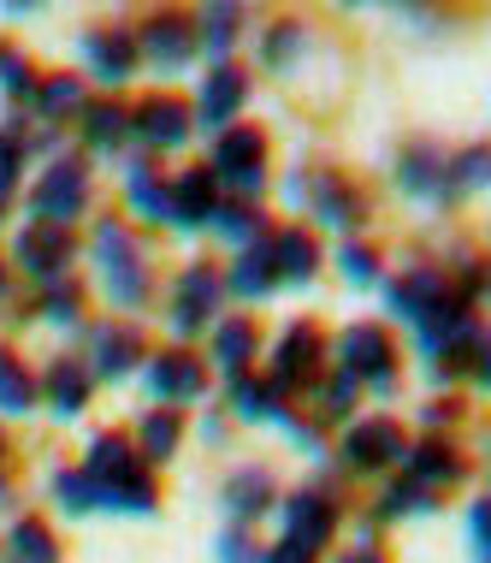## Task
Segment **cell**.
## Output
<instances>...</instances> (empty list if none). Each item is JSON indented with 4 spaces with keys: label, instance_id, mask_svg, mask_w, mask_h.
I'll list each match as a JSON object with an SVG mask.
<instances>
[{
    "label": "cell",
    "instance_id": "ac0fdd59",
    "mask_svg": "<svg viewBox=\"0 0 491 563\" xmlns=\"http://www.w3.org/2000/svg\"><path fill=\"white\" fill-rule=\"evenodd\" d=\"M89 59H96V78L107 84H125L131 78V66H136V42L131 36H89Z\"/></svg>",
    "mask_w": 491,
    "mask_h": 563
},
{
    "label": "cell",
    "instance_id": "d6a6232c",
    "mask_svg": "<svg viewBox=\"0 0 491 563\" xmlns=\"http://www.w3.org/2000/svg\"><path fill=\"white\" fill-rule=\"evenodd\" d=\"M119 136H125V113H119V108H89V143H96V148H119Z\"/></svg>",
    "mask_w": 491,
    "mask_h": 563
},
{
    "label": "cell",
    "instance_id": "2e32d148",
    "mask_svg": "<svg viewBox=\"0 0 491 563\" xmlns=\"http://www.w3.org/2000/svg\"><path fill=\"white\" fill-rule=\"evenodd\" d=\"M243 96H249V78H243L237 66H213L208 84H202V119H208V125H232V113L243 108Z\"/></svg>",
    "mask_w": 491,
    "mask_h": 563
},
{
    "label": "cell",
    "instance_id": "7402d4cb",
    "mask_svg": "<svg viewBox=\"0 0 491 563\" xmlns=\"http://www.w3.org/2000/svg\"><path fill=\"white\" fill-rule=\"evenodd\" d=\"M136 356H143V344H136L131 327H107L101 339H96V374H113L119 379Z\"/></svg>",
    "mask_w": 491,
    "mask_h": 563
},
{
    "label": "cell",
    "instance_id": "f6af8a7d",
    "mask_svg": "<svg viewBox=\"0 0 491 563\" xmlns=\"http://www.w3.org/2000/svg\"><path fill=\"white\" fill-rule=\"evenodd\" d=\"M0 84H12V89H24L30 84V66L12 48H0Z\"/></svg>",
    "mask_w": 491,
    "mask_h": 563
},
{
    "label": "cell",
    "instance_id": "5bb4252c",
    "mask_svg": "<svg viewBox=\"0 0 491 563\" xmlns=\"http://www.w3.org/2000/svg\"><path fill=\"white\" fill-rule=\"evenodd\" d=\"M148 379H155L160 398H202V386H208L202 362H196L190 350H166V356H155Z\"/></svg>",
    "mask_w": 491,
    "mask_h": 563
},
{
    "label": "cell",
    "instance_id": "8fae6325",
    "mask_svg": "<svg viewBox=\"0 0 491 563\" xmlns=\"http://www.w3.org/2000/svg\"><path fill=\"white\" fill-rule=\"evenodd\" d=\"M314 356H320V332L314 327H290L284 344H279V362H272V391H290L314 374Z\"/></svg>",
    "mask_w": 491,
    "mask_h": 563
},
{
    "label": "cell",
    "instance_id": "83f0119b",
    "mask_svg": "<svg viewBox=\"0 0 491 563\" xmlns=\"http://www.w3.org/2000/svg\"><path fill=\"white\" fill-rule=\"evenodd\" d=\"M249 350H255V327L249 321H225L220 327V362L243 379V362H249Z\"/></svg>",
    "mask_w": 491,
    "mask_h": 563
},
{
    "label": "cell",
    "instance_id": "8992f818",
    "mask_svg": "<svg viewBox=\"0 0 491 563\" xmlns=\"http://www.w3.org/2000/svg\"><path fill=\"white\" fill-rule=\"evenodd\" d=\"M19 262L36 273V279H59V267L71 262V225L30 220L24 232H19Z\"/></svg>",
    "mask_w": 491,
    "mask_h": 563
},
{
    "label": "cell",
    "instance_id": "4dcf8cb0",
    "mask_svg": "<svg viewBox=\"0 0 491 563\" xmlns=\"http://www.w3.org/2000/svg\"><path fill=\"white\" fill-rule=\"evenodd\" d=\"M314 196H320V214H326L332 225H349V214H356V196H349L344 185H337V178H320V185H314Z\"/></svg>",
    "mask_w": 491,
    "mask_h": 563
},
{
    "label": "cell",
    "instance_id": "bcb514c9",
    "mask_svg": "<svg viewBox=\"0 0 491 563\" xmlns=\"http://www.w3.org/2000/svg\"><path fill=\"white\" fill-rule=\"evenodd\" d=\"M260 563H314V552H302V545L279 540V545H272V552H260Z\"/></svg>",
    "mask_w": 491,
    "mask_h": 563
},
{
    "label": "cell",
    "instance_id": "60d3db41",
    "mask_svg": "<svg viewBox=\"0 0 491 563\" xmlns=\"http://www.w3.org/2000/svg\"><path fill=\"white\" fill-rule=\"evenodd\" d=\"M486 178V148H473V155L456 161V178H450V190H462V185H480Z\"/></svg>",
    "mask_w": 491,
    "mask_h": 563
},
{
    "label": "cell",
    "instance_id": "9a60e30c",
    "mask_svg": "<svg viewBox=\"0 0 491 563\" xmlns=\"http://www.w3.org/2000/svg\"><path fill=\"white\" fill-rule=\"evenodd\" d=\"M143 54L160 59V66H183V59L196 54V30H190V19H178V12H160V19L143 30Z\"/></svg>",
    "mask_w": 491,
    "mask_h": 563
},
{
    "label": "cell",
    "instance_id": "ee69618b",
    "mask_svg": "<svg viewBox=\"0 0 491 563\" xmlns=\"http://www.w3.org/2000/svg\"><path fill=\"white\" fill-rule=\"evenodd\" d=\"M42 309H48V321H78V297H71V285H66V291H48Z\"/></svg>",
    "mask_w": 491,
    "mask_h": 563
},
{
    "label": "cell",
    "instance_id": "7c38bea8",
    "mask_svg": "<svg viewBox=\"0 0 491 563\" xmlns=\"http://www.w3.org/2000/svg\"><path fill=\"white\" fill-rule=\"evenodd\" d=\"M213 297H220V279H213L208 267H190V273L178 279L172 327H178V332H196V327H208V314H213Z\"/></svg>",
    "mask_w": 491,
    "mask_h": 563
},
{
    "label": "cell",
    "instance_id": "ffe728a7",
    "mask_svg": "<svg viewBox=\"0 0 491 563\" xmlns=\"http://www.w3.org/2000/svg\"><path fill=\"white\" fill-rule=\"evenodd\" d=\"M7 563H59V545L48 534V522H36V516H24L19 528H12V540H7Z\"/></svg>",
    "mask_w": 491,
    "mask_h": 563
},
{
    "label": "cell",
    "instance_id": "4fadbf2b",
    "mask_svg": "<svg viewBox=\"0 0 491 563\" xmlns=\"http://www.w3.org/2000/svg\"><path fill=\"white\" fill-rule=\"evenodd\" d=\"M136 131H143V143H155V148H172L190 136V108L172 96H155V101H143L136 108Z\"/></svg>",
    "mask_w": 491,
    "mask_h": 563
},
{
    "label": "cell",
    "instance_id": "484cf974",
    "mask_svg": "<svg viewBox=\"0 0 491 563\" xmlns=\"http://www.w3.org/2000/svg\"><path fill=\"white\" fill-rule=\"evenodd\" d=\"M444 173H450V166H444L433 148H414V155L403 161V185L409 190H426V196H444Z\"/></svg>",
    "mask_w": 491,
    "mask_h": 563
},
{
    "label": "cell",
    "instance_id": "6da1fadb",
    "mask_svg": "<svg viewBox=\"0 0 491 563\" xmlns=\"http://www.w3.org/2000/svg\"><path fill=\"white\" fill-rule=\"evenodd\" d=\"M83 481L96 486V505H107V510H155V486L143 475V456H136L131 439H119V433H101L96 445H89Z\"/></svg>",
    "mask_w": 491,
    "mask_h": 563
},
{
    "label": "cell",
    "instance_id": "7a4b0ae2",
    "mask_svg": "<svg viewBox=\"0 0 491 563\" xmlns=\"http://www.w3.org/2000/svg\"><path fill=\"white\" fill-rule=\"evenodd\" d=\"M96 267H101V285L107 297L119 302V309H136V302L148 297V267H143V250H136V238L125 232V225H96Z\"/></svg>",
    "mask_w": 491,
    "mask_h": 563
},
{
    "label": "cell",
    "instance_id": "44dd1931",
    "mask_svg": "<svg viewBox=\"0 0 491 563\" xmlns=\"http://www.w3.org/2000/svg\"><path fill=\"white\" fill-rule=\"evenodd\" d=\"M48 398H54L59 416H78L83 398H89V368L83 362H54L48 368Z\"/></svg>",
    "mask_w": 491,
    "mask_h": 563
},
{
    "label": "cell",
    "instance_id": "cb8c5ba5",
    "mask_svg": "<svg viewBox=\"0 0 491 563\" xmlns=\"http://www.w3.org/2000/svg\"><path fill=\"white\" fill-rule=\"evenodd\" d=\"M267 493H272L267 475H260V468H243V475L225 486V505H232L237 516H260V510H267Z\"/></svg>",
    "mask_w": 491,
    "mask_h": 563
},
{
    "label": "cell",
    "instance_id": "4316f807",
    "mask_svg": "<svg viewBox=\"0 0 491 563\" xmlns=\"http://www.w3.org/2000/svg\"><path fill=\"white\" fill-rule=\"evenodd\" d=\"M131 202L143 208L148 220H172V214H166V185H155V166H148V161L131 166Z\"/></svg>",
    "mask_w": 491,
    "mask_h": 563
},
{
    "label": "cell",
    "instance_id": "ab89813d",
    "mask_svg": "<svg viewBox=\"0 0 491 563\" xmlns=\"http://www.w3.org/2000/svg\"><path fill=\"white\" fill-rule=\"evenodd\" d=\"M220 563H260V552L249 545V534H237V528H232V534L220 540Z\"/></svg>",
    "mask_w": 491,
    "mask_h": 563
},
{
    "label": "cell",
    "instance_id": "1f68e13d",
    "mask_svg": "<svg viewBox=\"0 0 491 563\" xmlns=\"http://www.w3.org/2000/svg\"><path fill=\"white\" fill-rule=\"evenodd\" d=\"M237 19H243L237 7H213V12H208V30H202V36H208V54H225V48H232V42H237Z\"/></svg>",
    "mask_w": 491,
    "mask_h": 563
},
{
    "label": "cell",
    "instance_id": "d6986e66",
    "mask_svg": "<svg viewBox=\"0 0 491 563\" xmlns=\"http://www.w3.org/2000/svg\"><path fill=\"white\" fill-rule=\"evenodd\" d=\"M409 475H414V486H426V493H433V486L444 481H462V456H456L450 445H421L409 456Z\"/></svg>",
    "mask_w": 491,
    "mask_h": 563
},
{
    "label": "cell",
    "instance_id": "7dc6e473",
    "mask_svg": "<svg viewBox=\"0 0 491 563\" xmlns=\"http://www.w3.org/2000/svg\"><path fill=\"white\" fill-rule=\"evenodd\" d=\"M337 563H386V558H379V552H367V545H356V552H344Z\"/></svg>",
    "mask_w": 491,
    "mask_h": 563
},
{
    "label": "cell",
    "instance_id": "b9f144b4",
    "mask_svg": "<svg viewBox=\"0 0 491 563\" xmlns=\"http://www.w3.org/2000/svg\"><path fill=\"white\" fill-rule=\"evenodd\" d=\"M373 250H344V279H356V285H367L373 279Z\"/></svg>",
    "mask_w": 491,
    "mask_h": 563
},
{
    "label": "cell",
    "instance_id": "30bf717a",
    "mask_svg": "<svg viewBox=\"0 0 491 563\" xmlns=\"http://www.w3.org/2000/svg\"><path fill=\"white\" fill-rule=\"evenodd\" d=\"M344 456L356 468H386L397 456H409V445H403V433H397V421H361V428H349Z\"/></svg>",
    "mask_w": 491,
    "mask_h": 563
},
{
    "label": "cell",
    "instance_id": "d4e9b609",
    "mask_svg": "<svg viewBox=\"0 0 491 563\" xmlns=\"http://www.w3.org/2000/svg\"><path fill=\"white\" fill-rule=\"evenodd\" d=\"M30 398H36V386H30V374H24L19 362L7 356V350H0V409H7V416H24V409H30Z\"/></svg>",
    "mask_w": 491,
    "mask_h": 563
},
{
    "label": "cell",
    "instance_id": "52a82bcc",
    "mask_svg": "<svg viewBox=\"0 0 491 563\" xmlns=\"http://www.w3.org/2000/svg\"><path fill=\"white\" fill-rule=\"evenodd\" d=\"M337 356H344V374L356 379H379V386L391 379V339L379 327H349L337 339Z\"/></svg>",
    "mask_w": 491,
    "mask_h": 563
},
{
    "label": "cell",
    "instance_id": "74e56055",
    "mask_svg": "<svg viewBox=\"0 0 491 563\" xmlns=\"http://www.w3.org/2000/svg\"><path fill=\"white\" fill-rule=\"evenodd\" d=\"M54 493H59V505H66V510H89V505H96V486H89L83 475H59Z\"/></svg>",
    "mask_w": 491,
    "mask_h": 563
},
{
    "label": "cell",
    "instance_id": "8d00e7d4",
    "mask_svg": "<svg viewBox=\"0 0 491 563\" xmlns=\"http://www.w3.org/2000/svg\"><path fill=\"white\" fill-rule=\"evenodd\" d=\"M19 161H24V148L12 143L7 131H0V202H7L12 190H19Z\"/></svg>",
    "mask_w": 491,
    "mask_h": 563
},
{
    "label": "cell",
    "instance_id": "836d02e7",
    "mask_svg": "<svg viewBox=\"0 0 491 563\" xmlns=\"http://www.w3.org/2000/svg\"><path fill=\"white\" fill-rule=\"evenodd\" d=\"M42 108H48V113H78V108H83V84H78V78L42 84Z\"/></svg>",
    "mask_w": 491,
    "mask_h": 563
},
{
    "label": "cell",
    "instance_id": "9c48e42d",
    "mask_svg": "<svg viewBox=\"0 0 491 563\" xmlns=\"http://www.w3.org/2000/svg\"><path fill=\"white\" fill-rule=\"evenodd\" d=\"M213 208H220V190H213V173L196 166V173H178V185L166 190V214L178 225H208Z\"/></svg>",
    "mask_w": 491,
    "mask_h": 563
},
{
    "label": "cell",
    "instance_id": "ba28073f",
    "mask_svg": "<svg viewBox=\"0 0 491 563\" xmlns=\"http://www.w3.org/2000/svg\"><path fill=\"white\" fill-rule=\"evenodd\" d=\"M332 528H337V510L320 493H297L284 505V540L302 545V552H320V545L332 540Z\"/></svg>",
    "mask_w": 491,
    "mask_h": 563
},
{
    "label": "cell",
    "instance_id": "603a6c76",
    "mask_svg": "<svg viewBox=\"0 0 491 563\" xmlns=\"http://www.w3.org/2000/svg\"><path fill=\"white\" fill-rule=\"evenodd\" d=\"M272 279H279V273H272L267 250H249V255L237 262V273H232V291H237V297H267Z\"/></svg>",
    "mask_w": 491,
    "mask_h": 563
},
{
    "label": "cell",
    "instance_id": "e575fe53",
    "mask_svg": "<svg viewBox=\"0 0 491 563\" xmlns=\"http://www.w3.org/2000/svg\"><path fill=\"white\" fill-rule=\"evenodd\" d=\"M213 220H220V232L225 238H255L260 232V214L249 202H232V208H213Z\"/></svg>",
    "mask_w": 491,
    "mask_h": 563
},
{
    "label": "cell",
    "instance_id": "277c9868",
    "mask_svg": "<svg viewBox=\"0 0 491 563\" xmlns=\"http://www.w3.org/2000/svg\"><path fill=\"white\" fill-rule=\"evenodd\" d=\"M260 161H267V143H260L255 125H237V131H220V148H213V185H237V190H260Z\"/></svg>",
    "mask_w": 491,
    "mask_h": 563
},
{
    "label": "cell",
    "instance_id": "e0dca14e",
    "mask_svg": "<svg viewBox=\"0 0 491 563\" xmlns=\"http://www.w3.org/2000/svg\"><path fill=\"white\" fill-rule=\"evenodd\" d=\"M267 262H272L279 279H309L314 262H320V250H314V238L302 232V225H290V232H279L267 243Z\"/></svg>",
    "mask_w": 491,
    "mask_h": 563
},
{
    "label": "cell",
    "instance_id": "d590c367",
    "mask_svg": "<svg viewBox=\"0 0 491 563\" xmlns=\"http://www.w3.org/2000/svg\"><path fill=\"white\" fill-rule=\"evenodd\" d=\"M426 505H433V493H426V486H391V493L386 498H379V510H386V516H409V510H426Z\"/></svg>",
    "mask_w": 491,
    "mask_h": 563
},
{
    "label": "cell",
    "instance_id": "f35d334b",
    "mask_svg": "<svg viewBox=\"0 0 491 563\" xmlns=\"http://www.w3.org/2000/svg\"><path fill=\"white\" fill-rule=\"evenodd\" d=\"M356 386H361L356 374H344V368H337V379L326 386V409H332V416H337V409H349V404H356Z\"/></svg>",
    "mask_w": 491,
    "mask_h": 563
},
{
    "label": "cell",
    "instance_id": "5b68a950",
    "mask_svg": "<svg viewBox=\"0 0 491 563\" xmlns=\"http://www.w3.org/2000/svg\"><path fill=\"white\" fill-rule=\"evenodd\" d=\"M386 297H391V309H397V314H409L414 327L433 321L438 309H456V302H450V285H444V273H438V267H414V273H403V279H397Z\"/></svg>",
    "mask_w": 491,
    "mask_h": 563
},
{
    "label": "cell",
    "instance_id": "f546056e",
    "mask_svg": "<svg viewBox=\"0 0 491 563\" xmlns=\"http://www.w3.org/2000/svg\"><path fill=\"white\" fill-rule=\"evenodd\" d=\"M172 445H178V416H172V409L148 416L143 421V456H172Z\"/></svg>",
    "mask_w": 491,
    "mask_h": 563
},
{
    "label": "cell",
    "instance_id": "f1b7e54d",
    "mask_svg": "<svg viewBox=\"0 0 491 563\" xmlns=\"http://www.w3.org/2000/svg\"><path fill=\"white\" fill-rule=\"evenodd\" d=\"M237 416L243 421H267V416H279V391L272 386H255V379H237Z\"/></svg>",
    "mask_w": 491,
    "mask_h": 563
},
{
    "label": "cell",
    "instance_id": "3957f363",
    "mask_svg": "<svg viewBox=\"0 0 491 563\" xmlns=\"http://www.w3.org/2000/svg\"><path fill=\"white\" fill-rule=\"evenodd\" d=\"M83 202H89V173H83V161H54L48 173H42V185L30 190L36 220H54V225H71V214H83Z\"/></svg>",
    "mask_w": 491,
    "mask_h": 563
},
{
    "label": "cell",
    "instance_id": "7bdbcfd3",
    "mask_svg": "<svg viewBox=\"0 0 491 563\" xmlns=\"http://www.w3.org/2000/svg\"><path fill=\"white\" fill-rule=\"evenodd\" d=\"M297 42H302V30L297 24H279V30H272V42H267V59H272V66H284V54L297 48Z\"/></svg>",
    "mask_w": 491,
    "mask_h": 563
}]
</instances>
